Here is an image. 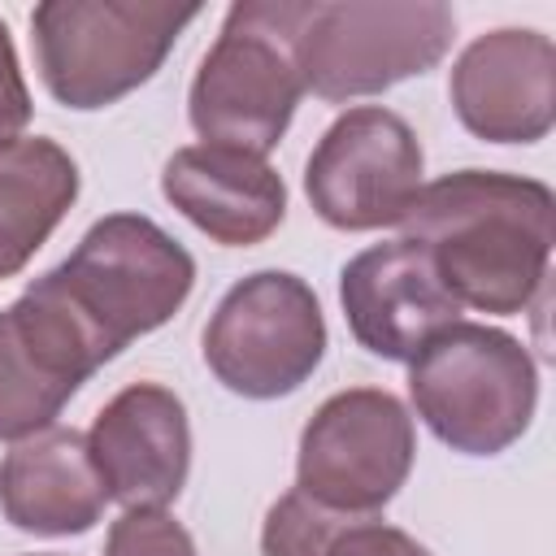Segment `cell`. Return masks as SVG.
I'll use <instances>...</instances> for the list:
<instances>
[{"instance_id": "cell-17", "label": "cell", "mask_w": 556, "mask_h": 556, "mask_svg": "<svg viewBox=\"0 0 556 556\" xmlns=\"http://www.w3.org/2000/svg\"><path fill=\"white\" fill-rule=\"evenodd\" d=\"M104 556H195L182 521L165 508H126L104 539Z\"/></svg>"}, {"instance_id": "cell-9", "label": "cell", "mask_w": 556, "mask_h": 556, "mask_svg": "<svg viewBox=\"0 0 556 556\" xmlns=\"http://www.w3.org/2000/svg\"><path fill=\"white\" fill-rule=\"evenodd\" d=\"M426 174V152L413 126L382 109L356 104L339 113L304 165V195L334 230L400 226Z\"/></svg>"}, {"instance_id": "cell-8", "label": "cell", "mask_w": 556, "mask_h": 556, "mask_svg": "<svg viewBox=\"0 0 556 556\" xmlns=\"http://www.w3.org/2000/svg\"><path fill=\"white\" fill-rule=\"evenodd\" d=\"M417 460V430L408 408L382 387H348L317 404L300 430L295 491L313 504L374 517L408 482Z\"/></svg>"}, {"instance_id": "cell-16", "label": "cell", "mask_w": 556, "mask_h": 556, "mask_svg": "<svg viewBox=\"0 0 556 556\" xmlns=\"http://www.w3.org/2000/svg\"><path fill=\"white\" fill-rule=\"evenodd\" d=\"M78 161L56 139L0 148V282L22 274L78 200Z\"/></svg>"}, {"instance_id": "cell-13", "label": "cell", "mask_w": 556, "mask_h": 556, "mask_svg": "<svg viewBox=\"0 0 556 556\" xmlns=\"http://www.w3.org/2000/svg\"><path fill=\"white\" fill-rule=\"evenodd\" d=\"M96 374V356L61 313L35 291L0 308V439L17 443L56 426L74 391Z\"/></svg>"}, {"instance_id": "cell-7", "label": "cell", "mask_w": 556, "mask_h": 556, "mask_svg": "<svg viewBox=\"0 0 556 556\" xmlns=\"http://www.w3.org/2000/svg\"><path fill=\"white\" fill-rule=\"evenodd\" d=\"M326 343L317 291L291 269H256L217 300L200 352L226 391L278 400L317 374Z\"/></svg>"}, {"instance_id": "cell-18", "label": "cell", "mask_w": 556, "mask_h": 556, "mask_svg": "<svg viewBox=\"0 0 556 556\" xmlns=\"http://www.w3.org/2000/svg\"><path fill=\"white\" fill-rule=\"evenodd\" d=\"M321 556H434V552L426 543H417L400 526L369 521V517H348L330 534V543L321 547Z\"/></svg>"}, {"instance_id": "cell-15", "label": "cell", "mask_w": 556, "mask_h": 556, "mask_svg": "<svg viewBox=\"0 0 556 556\" xmlns=\"http://www.w3.org/2000/svg\"><path fill=\"white\" fill-rule=\"evenodd\" d=\"M109 491L74 426H48L17 439L0 460V513L22 534H87L104 517Z\"/></svg>"}, {"instance_id": "cell-10", "label": "cell", "mask_w": 556, "mask_h": 556, "mask_svg": "<svg viewBox=\"0 0 556 556\" xmlns=\"http://www.w3.org/2000/svg\"><path fill=\"white\" fill-rule=\"evenodd\" d=\"M447 96L473 139L539 143L556 122V48L530 26L486 30L460 48Z\"/></svg>"}, {"instance_id": "cell-3", "label": "cell", "mask_w": 556, "mask_h": 556, "mask_svg": "<svg viewBox=\"0 0 556 556\" xmlns=\"http://www.w3.org/2000/svg\"><path fill=\"white\" fill-rule=\"evenodd\" d=\"M304 13L308 0H239L226 9L187 91V117L204 143L252 156L278 148L304 96L295 65Z\"/></svg>"}, {"instance_id": "cell-5", "label": "cell", "mask_w": 556, "mask_h": 556, "mask_svg": "<svg viewBox=\"0 0 556 556\" xmlns=\"http://www.w3.org/2000/svg\"><path fill=\"white\" fill-rule=\"evenodd\" d=\"M200 4L165 0H43L30 13L35 61L48 96L91 113L143 87Z\"/></svg>"}, {"instance_id": "cell-4", "label": "cell", "mask_w": 556, "mask_h": 556, "mask_svg": "<svg viewBox=\"0 0 556 556\" xmlns=\"http://www.w3.org/2000/svg\"><path fill=\"white\" fill-rule=\"evenodd\" d=\"M408 395L439 443L460 456H500L534 421L539 365L517 334L452 321L408 361Z\"/></svg>"}, {"instance_id": "cell-12", "label": "cell", "mask_w": 556, "mask_h": 556, "mask_svg": "<svg viewBox=\"0 0 556 556\" xmlns=\"http://www.w3.org/2000/svg\"><path fill=\"white\" fill-rule=\"evenodd\" d=\"M87 452L109 500L122 508H165L191 473L187 404L161 382H130L96 413Z\"/></svg>"}, {"instance_id": "cell-19", "label": "cell", "mask_w": 556, "mask_h": 556, "mask_svg": "<svg viewBox=\"0 0 556 556\" xmlns=\"http://www.w3.org/2000/svg\"><path fill=\"white\" fill-rule=\"evenodd\" d=\"M30 113H35V104H30V87H26L22 65H17L13 35H9V26L0 22V148H9V143L22 139Z\"/></svg>"}, {"instance_id": "cell-11", "label": "cell", "mask_w": 556, "mask_h": 556, "mask_svg": "<svg viewBox=\"0 0 556 556\" xmlns=\"http://www.w3.org/2000/svg\"><path fill=\"white\" fill-rule=\"evenodd\" d=\"M339 304L352 339L382 361H413L443 326L460 321V304L413 239L356 252L339 269Z\"/></svg>"}, {"instance_id": "cell-2", "label": "cell", "mask_w": 556, "mask_h": 556, "mask_svg": "<svg viewBox=\"0 0 556 556\" xmlns=\"http://www.w3.org/2000/svg\"><path fill=\"white\" fill-rule=\"evenodd\" d=\"M195 261L143 213H109L91 222L78 248L30 282L56 304L104 365L126 343L161 330L191 295Z\"/></svg>"}, {"instance_id": "cell-6", "label": "cell", "mask_w": 556, "mask_h": 556, "mask_svg": "<svg viewBox=\"0 0 556 556\" xmlns=\"http://www.w3.org/2000/svg\"><path fill=\"white\" fill-rule=\"evenodd\" d=\"M456 17L443 0H308L295 35L304 91L343 104L443 61Z\"/></svg>"}, {"instance_id": "cell-14", "label": "cell", "mask_w": 556, "mask_h": 556, "mask_svg": "<svg viewBox=\"0 0 556 556\" xmlns=\"http://www.w3.org/2000/svg\"><path fill=\"white\" fill-rule=\"evenodd\" d=\"M161 195L222 248L265 243L287 217L282 174L265 156L222 143L178 148L161 169Z\"/></svg>"}, {"instance_id": "cell-1", "label": "cell", "mask_w": 556, "mask_h": 556, "mask_svg": "<svg viewBox=\"0 0 556 556\" xmlns=\"http://www.w3.org/2000/svg\"><path fill=\"white\" fill-rule=\"evenodd\" d=\"M404 239L426 248L460 308L513 317L547 287L556 195L547 182L500 169H456L417 191Z\"/></svg>"}]
</instances>
